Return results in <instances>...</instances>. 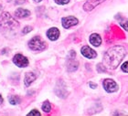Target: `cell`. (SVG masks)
I'll return each instance as SVG.
<instances>
[{"instance_id": "obj_1", "label": "cell", "mask_w": 128, "mask_h": 116, "mask_svg": "<svg viewBox=\"0 0 128 116\" xmlns=\"http://www.w3.org/2000/svg\"><path fill=\"white\" fill-rule=\"evenodd\" d=\"M126 56V50L122 46H114L107 50L104 58V66L109 69H115Z\"/></svg>"}, {"instance_id": "obj_2", "label": "cell", "mask_w": 128, "mask_h": 116, "mask_svg": "<svg viewBox=\"0 0 128 116\" xmlns=\"http://www.w3.org/2000/svg\"><path fill=\"white\" fill-rule=\"evenodd\" d=\"M18 26V23L8 13H3L0 16V28L2 30H14Z\"/></svg>"}, {"instance_id": "obj_3", "label": "cell", "mask_w": 128, "mask_h": 116, "mask_svg": "<svg viewBox=\"0 0 128 116\" xmlns=\"http://www.w3.org/2000/svg\"><path fill=\"white\" fill-rule=\"evenodd\" d=\"M28 47L32 50L40 51V50H43L46 48V43L38 37H35L28 42Z\"/></svg>"}, {"instance_id": "obj_4", "label": "cell", "mask_w": 128, "mask_h": 116, "mask_svg": "<svg viewBox=\"0 0 128 116\" xmlns=\"http://www.w3.org/2000/svg\"><path fill=\"white\" fill-rule=\"evenodd\" d=\"M13 62L19 68H25L28 65V60L26 57L21 54H16L13 58Z\"/></svg>"}, {"instance_id": "obj_5", "label": "cell", "mask_w": 128, "mask_h": 116, "mask_svg": "<svg viewBox=\"0 0 128 116\" xmlns=\"http://www.w3.org/2000/svg\"><path fill=\"white\" fill-rule=\"evenodd\" d=\"M102 84H104V88L105 89V90L108 92H114L118 89V86H117V84H116V82L111 79L104 80Z\"/></svg>"}, {"instance_id": "obj_6", "label": "cell", "mask_w": 128, "mask_h": 116, "mask_svg": "<svg viewBox=\"0 0 128 116\" xmlns=\"http://www.w3.org/2000/svg\"><path fill=\"white\" fill-rule=\"evenodd\" d=\"M62 26L65 28H72V26H75L78 24V19L74 16H67V18H63L62 19Z\"/></svg>"}, {"instance_id": "obj_7", "label": "cell", "mask_w": 128, "mask_h": 116, "mask_svg": "<svg viewBox=\"0 0 128 116\" xmlns=\"http://www.w3.org/2000/svg\"><path fill=\"white\" fill-rule=\"evenodd\" d=\"M105 0H88L87 2L84 4L83 6V8L85 11H91L94 8H95L99 4L102 3Z\"/></svg>"}, {"instance_id": "obj_8", "label": "cell", "mask_w": 128, "mask_h": 116, "mask_svg": "<svg viewBox=\"0 0 128 116\" xmlns=\"http://www.w3.org/2000/svg\"><path fill=\"white\" fill-rule=\"evenodd\" d=\"M80 51H82V54L84 57H86V58H96V56H97L95 51H94V50H92L91 48L88 47V46L82 47V50H80Z\"/></svg>"}, {"instance_id": "obj_9", "label": "cell", "mask_w": 128, "mask_h": 116, "mask_svg": "<svg viewBox=\"0 0 128 116\" xmlns=\"http://www.w3.org/2000/svg\"><path fill=\"white\" fill-rule=\"evenodd\" d=\"M47 36L50 40H56L60 37V31L59 29L56 28H51L47 32Z\"/></svg>"}, {"instance_id": "obj_10", "label": "cell", "mask_w": 128, "mask_h": 116, "mask_svg": "<svg viewBox=\"0 0 128 116\" xmlns=\"http://www.w3.org/2000/svg\"><path fill=\"white\" fill-rule=\"evenodd\" d=\"M90 42L94 47H99L102 43V38L98 34H92L90 36Z\"/></svg>"}, {"instance_id": "obj_11", "label": "cell", "mask_w": 128, "mask_h": 116, "mask_svg": "<svg viewBox=\"0 0 128 116\" xmlns=\"http://www.w3.org/2000/svg\"><path fill=\"white\" fill-rule=\"evenodd\" d=\"M75 55L72 56V58H70L68 61V70L69 71H74L78 68V61L75 60L74 58Z\"/></svg>"}, {"instance_id": "obj_12", "label": "cell", "mask_w": 128, "mask_h": 116, "mask_svg": "<svg viewBox=\"0 0 128 116\" xmlns=\"http://www.w3.org/2000/svg\"><path fill=\"white\" fill-rule=\"evenodd\" d=\"M35 80H36V75H35L34 73H32V72H28V73L25 75V79H24L25 85H26L27 87L30 86Z\"/></svg>"}, {"instance_id": "obj_13", "label": "cell", "mask_w": 128, "mask_h": 116, "mask_svg": "<svg viewBox=\"0 0 128 116\" xmlns=\"http://www.w3.org/2000/svg\"><path fill=\"white\" fill-rule=\"evenodd\" d=\"M16 16L22 18H27L30 15V11L27 10V9H23V8H18V10L15 12Z\"/></svg>"}, {"instance_id": "obj_14", "label": "cell", "mask_w": 128, "mask_h": 116, "mask_svg": "<svg viewBox=\"0 0 128 116\" xmlns=\"http://www.w3.org/2000/svg\"><path fill=\"white\" fill-rule=\"evenodd\" d=\"M8 100H9V102L11 104H13V105L20 102V99L18 97H16V96H10V97L8 98Z\"/></svg>"}, {"instance_id": "obj_15", "label": "cell", "mask_w": 128, "mask_h": 116, "mask_svg": "<svg viewBox=\"0 0 128 116\" xmlns=\"http://www.w3.org/2000/svg\"><path fill=\"white\" fill-rule=\"evenodd\" d=\"M42 110L45 112H50L51 110V106H50V103L48 102V100H46L45 102L43 103V105H42Z\"/></svg>"}, {"instance_id": "obj_16", "label": "cell", "mask_w": 128, "mask_h": 116, "mask_svg": "<svg viewBox=\"0 0 128 116\" xmlns=\"http://www.w3.org/2000/svg\"><path fill=\"white\" fill-rule=\"evenodd\" d=\"M54 1L59 5H65V4H68L70 2V0H54Z\"/></svg>"}, {"instance_id": "obj_17", "label": "cell", "mask_w": 128, "mask_h": 116, "mask_svg": "<svg viewBox=\"0 0 128 116\" xmlns=\"http://www.w3.org/2000/svg\"><path fill=\"white\" fill-rule=\"evenodd\" d=\"M122 70H123L124 72H128V61L124 62V63L122 65Z\"/></svg>"}, {"instance_id": "obj_18", "label": "cell", "mask_w": 128, "mask_h": 116, "mask_svg": "<svg viewBox=\"0 0 128 116\" xmlns=\"http://www.w3.org/2000/svg\"><path fill=\"white\" fill-rule=\"evenodd\" d=\"M31 29H32L31 26H26V28H24L22 33H23V34H27V33H28V32L31 31Z\"/></svg>"}, {"instance_id": "obj_19", "label": "cell", "mask_w": 128, "mask_h": 116, "mask_svg": "<svg viewBox=\"0 0 128 116\" xmlns=\"http://www.w3.org/2000/svg\"><path fill=\"white\" fill-rule=\"evenodd\" d=\"M121 26H123L124 28L126 29V30H128V22L126 20H124V22H121Z\"/></svg>"}, {"instance_id": "obj_20", "label": "cell", "mask_w": 128, "mask_h": 116, "mask_svg": "<svg viewBox=\"0 0 128 116\" xmlns=\"http://www.w3.org/2000/svg\"><path fill=\"white\" fill-rule=\"evenodd\" d=\"M28 115H37V116H40V114L37 111V110H33V111L30 112L28 114Z\"/></svg>"}, {"instance_id": "obj_21", "label": "cell", "mask_w": 128, "mask_h": 116, "mask_svg": "<svg viewBox=\"0 0 128 116\" xmlns=\"http://www.w3.org/2000/svg\"><path fill=\"white\" fill-rule=\"evenodd\" d=\"M90 86H91L92 88H94V89L96 88V84H94V83H90Z\"/></svg>"}, {"instance_id": "obj_22", "label": "cell", "mask_w": 128, "mask_h": 116, "mask_svg": "<svg viewBox=\"0 0 128 116\" xmlns=\"http://www.w3.org/2000/svg\"><path fill=\"white\" fill-rule=\"evenodd\" d=\"M2 102H3V98H2V96L0 95V104H1Z\"/></svg>"}, {"instance_id": "obj_23", "label": "cell", "mask_w": 128, "mask_h": 116, "mask_svg": "<svg viewBox=\"0 0 128 116\" xmlns=\"http://www.w3.org/2000/svg\"><path fill=\"white\" fill-rule=\"evenodd\" d=\"M35 2H40V1H42V0H34Z\"/></svg>"}]
</instances>
